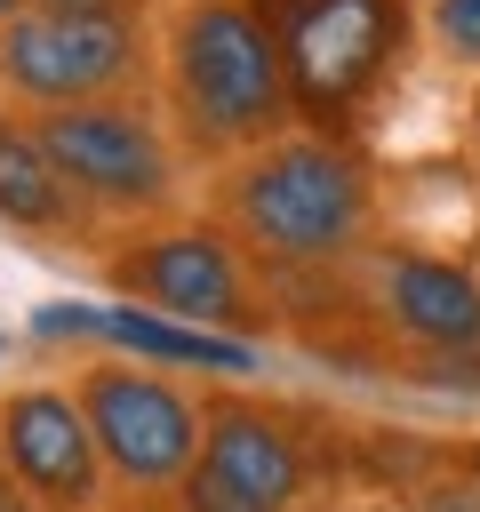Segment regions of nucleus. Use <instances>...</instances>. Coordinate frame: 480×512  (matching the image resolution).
Masks as SVG:
<instances>
[{
  "mask_svg": "<svg viewBox=\"0 0 480 512\" xmlns=\"http://www.w3.org/2000/svg\"><path fill=\"white\" fill-rule=\"evenodd\" d=\"M208 400V440H200V472L248 504H272V512H296L304 488H312V456L304 440L288 432L280 408L248 400V392H200Z\"/></svg>",
  "mask_w": 480,
  "mask_h": 512,
  "instance_id": "10",
  "label": "nucleus"
},
{
  "mask_svg": "<svg viewBox=\"0 0 480 512\" xmlns=\"http://www.w3.org/2000/svg\"><path fill=\"white\" fill-rule=\"evenodd\" d=\"M24 8H32V0H0V32H8V24L24 16Z\"/></svg>",
  "mask_w": 480,
  "mask_h": 512,
  "instance_id": "18",
  "label": "nucleus"
},
{
  "mask_svg": "<svg viewBox=\"0 0 480 512\" xmlns=\"http://www.w3.org/2000/svg\"><path fill=\"white\" fill-rule=\"evenodd\" d=\"M200 216L224 224L256 272H344L376 248V168L352 136L288 128L208 168Z\"/></svg>",
  "mask_w": 480,
  "mask_h": 512,
  "instance_id": "1",
  "label": "nucleus"
},
{
  "mask_svg": "<svg viewBox=\"0 0 480 512\" xmlns=\"http://www.w3.org/2000/svg\"><path fill=\"white\" fill-rule=\"evenodd\" d=\"M0 96H8L16 112L152 96V24L24 8V16L0 32Z\"/></svg>",
  "mask_w": 480,
  "mask_h": 512,
  "instance_id": "7",
  "label": "nucleus"
},
{
  "mask_svg": "<svg viewBox=\"0 0 480 512\" xmlns=\"http://www.w3.org/2000/svg\"><path fill=\"white\" fill-rule=\"evenodd\" d=\"M176 512H272V504H248V496H232V488H216L208 472H192V480L176 488Z\"/></svg>",
  "mask_w": 480,
  "mask_h": 512,
  "instance_id": "13",
  "label": "nucleus"
},
{
  "mask_svg": "<svg viewBox=\"0 0 480 512\" xmlns=\"http://www.w3.org/2000/svg\"><path fill=\"white\" fill-rule=\"evenodd\" d=\"M424 32L448 64H464L480 80V0H424Z\"/></svg>",
  "mask_w": 480,
  "mask_h": 512,
  "instance_id": "12",
  "label": "nucleus"
},
{
  "mask_svg": "<svg viewBox=\"0 0 480 512\" xmlns=\"http://www.w3.org/2000/svg\"><path fill=\"white\" fill-rule=\"evenodd\" d=\"M368 312L384 336H400L416 360H480V264H456L440 248H368Z\"/></svg>",
  "mask_w": 480,
  "mask_h": 512,
  "instance_id": "9",
  "label": "nucleus"
},
{
  "mask_svg": "<svg viewBox=\"0 0 480 512\" xmlns=\"http://www.w3.org/2000/svg\"><path fill=\"white\" fill-rule=\"evenodd\" d=\"M72 392L88 408V432L104 448L112 488L128 496H176L200 472L208 440V400L184 392V376L136 360V352H96L72 368Z\"/></svg>",
  "mask_w": 480,
  "mask_h": 512,
  "instance_id": "6",
  "label": "nucleus"
},
{
  "mask_svg": "<svg viewBox=\"0 0 480 512\" xmlns=\"http://www.w3.org/2000/svg\"><path fill=\"white\" fill-rule=\"evenodd\" d=\"M0 512H48V504H40V496H24V488L8 480V464H0Z\"/></svg>",
  "mask_w": 480,
  "mask_h": 512,
  "instance_id": "15",
  "label": "nucleus"
},
{
  "mask_svg": "<svg viewBox=\"0 0 480 512\" xmlns=\"http://www.w3.org/2000/svg\"><path fill=\"white\" fill-rule=\"evenodd\" d=\"M256 8L280 40L296 120L328 136H352V120L392 88L416 40L408 0H256Z\"/></svg>",
  "mask_w": 480,
  "mask_h": 512,
  "instance_id": "5",
  "label": "nucleus"
},
{
  "mask_svg": "<svg viewBox=\"0 0 480 512\" xmlns=\"http://www.w3.org/2000/svg\"><path fill=\"white\" fill-rule=\"evenodd\" d=\"M152 96L184 136L192 168H224L296 120L280 40L256 0H160L152 16Z\"/></svg>",
  "mask_w": 480,
  "mask_h": 512,
  "instance_id": "2",
  "label": "nucleus"
},
{
  "mask_svg": "<svg viewBox=\"0 0 480 512\" xmlns=\"http://www.w3.org/2000/svg\"><path fill=\"white\" fill-rule=\"evenodd\" d=\"M0 232L48 240V248L96 232V224L80 216V200L64 192V176H56V160H48L40 128H32V112H16L8 96H0Z\"/></svg>",
  "mask_w": 480,
  "mask_h": 512,
  "instance_id": "11",
  "label": "nucleus"
},
{
  "mask_svg": "<svg viewBox=\"0 0 480 512\" xmlns=\"http://www.w3.org/2000/svg\"><path fill=\"white\" fill-rule=\"evenodd\" d=\"M32 8H64V16H120V24H152L160 0H32Z\"/></svg>",
  "mask_w": 480,
  "mask_h": 512,
  "instance_id": "14",
  "label": "nucleus"
},
{
  "mask_svg": "<svg viewBox=\"0 0 480 512\" xmlns=\"http://www.w3.org/2000/svg\"><path fill=\"white\" fill-rule=\"evenodd\" d=\"M456 472H464V488H472V496H480V432H472V440H464V448H456Z\"/></svg>",
  "mask_w": 480,
  "mask_h": 512,
  "instance_id": "17",
  "label": "nucleus"
},
{
  "mask_svg": "<svg viewBox=\"0 0 480 512\" xmlns=\"http://www.w3.org/2000/svg\"><path fill=\"white\" fill-rule=\"evenodd\" d=\"M64 192L80 200L88 224L128 232V224H168L192 216V152L168 128L160 96H104V104H64L32 112Z\"/></svg>",
  "mask_w": 480,
  "mask_h": 512,
  "instance_id": "3",
  "label": "nucleus"
},
{
  "mask_svg": "<svg viewBox=\"0 0 480 512\" xmlns=\"http://www.w3.org/2000/svg\"><path fill=\"white\" fill-rule=\"evenodd\" d=\"M96 280L120 304H136V312H160L176 328H208V336H232V344H256L272 328L264 288H256V264L200 208L192 216H168V224L104 232L96 240Z\"/></svg>",
  "mask_w": 480,
  "mask_h": 512,
  "instance_id": "4",
  "label": "nucleus"
},
{
  "mask_svg": "<svg viewBox=\"0 0 480 512\" xmlns=\"http://www.w3.org/2000/svg\"><path fill=\"white\" fill-rule=\"evenodd\" d=\"M0 464L48 512H104L112 496V472H104V448L88 432L72 376H24L0 392Z\"/></svg>",
  "mask_w": 480,
  "mask_h": 512,
  "instance_id": "8",
  "label": "nucleus"
},
{
  "mask_svg": "<svg viewBox=\"0 0 480 512\" xmlns=\"http://www.w3.org/2000/svg\"><path fill=\"white\" fill-rule=\"evenodd\" d=\"M464 152H472V168H480V80H472V96H464Z\"/></svg>",
  "mask_w": 480,
  "mask_h": 512,
  "instance_id": "16",
  "label": "nucleus"
}]
</instances>
